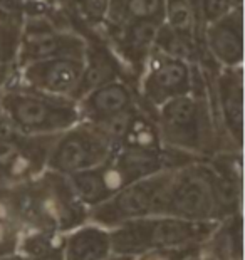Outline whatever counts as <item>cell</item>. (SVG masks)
Returning <instances> with one entry per match:
<instances>
[{
	"mask_svg": "<svg viewBox=\"0 0 245 260\" xmlns=\"http://www.w3.org/2000/svg\"><path fill=\"white\" fill-rule=\"evenodd\" d=\"M165 215L195 222H208L219 215L213 198V170L188 165L173 171L166 191Z\"/></svg>",
	"mask_w": 245,
	"mask_h": 260,
	"instance_id": "7",
	"label": "cell"
},
{
	"mask_svg": "<svg viewBox=\"0 0 245 260\" xmlns=\"http://www.w3.org/2000/svg\"><path fill=\"white\" fill-rule=\"evenodd\" d=\"M0 111L25 136H52L81 121L77 103L25 87L7 89L0 96Z\"/></svg>",
	"mask_w": 245,
	"mask_h": 260,
	"instance_id": "2",
	"label": "cell"
},
{
	"mask_svg": "<svg viewBox=\"0 0 245 260\" xmlns=\"http://www.w3.org/2000/svg\"><path fill=\"white\" fill-rule=\"evenodd\" d=\"M122 2V0H111V7H116V5H119ZM109 7V9H111Z\"/></svg>",
	"mask_w": 245,
	"mask_h": 260,
	"instance_id": "22",
	"label": "cell"
},
{
	"mask_svg": "<svg viewBox=\"0 0 245 260\" xmlns=\"http://www.w3.org/2000/svg\"><path fill=\"white\" fill-rule=\"evenodd\" d=\"M109 232L99 226H82L66 239L64 260H108L111 257Z\"/></svg>",
	"mask_w": 245,
	"mask_h": 260,
	"instance_id": "14",
	"label": "cell"
},
{
	"mask_svg": "<svg viewBox=\"0 0 245 260\" xmlns=\"http://www.w3.org/2000/svg\"><path fill=\"white\" fill-rule=\"evenodd\" d=\"M111 0H72L66 9L72 29L79 34H91V32L103 30L108 20Z\"/></svg>",
	"mask_w": 245,
	"mask_h": 260,
	"instance_id": "17",
	"label": "cell"
},
{
	"mask_svg": "<svg viewBox=\"0 0 245 260\" xmlns=\"http://www.w3.org/2000/svg\"><path fill=\"white\" fill-rule=\"evenodd\" d=\"M205 99V91L195 89L185 96L170 99L155 111L158 136L166 145L180 151L203 149L208 133Z\"/></svg>",
	"mask_w": 245,
	"mask_h": 260,
	"instance_id": "5",
	"label": "cell"
},
{
	"mask_svg": "<svg viewBox=\"0 0 245 260\" xmlns=\"http://www.w3.org/2000/svg\"><path fill=\"white\" fill-rule=\"evenodd\" d=\"M72 0H47V4L51 5L52 9H57V10H66L71 5Z\"/></svg>",
	"mask_w": 245,
	"mask_h": 260,
	"instance_id": "20",
	"label": "cell"
},
{
	"mask_svg": "<svg viewBox=\"0 0 245 260\" xmlns=\"http://www.w3.org/2000/svg\"><path fill=\"white\" fill-rule=\"evenodd\" d=\"M51 9V7H49ZM86 37L77 30L66 29L46 14H34L22 17L19 52L15 69L37 60L52 57H77L84 59Z\"/></svg>",
	"mask_w": 245,
	"mask_h": 260,
	"instance_id": "4",
	"label": "cell"
},
{
	"mask_svg": "<svg viewBox=\"0 0 245 260\" xmlns=\"http://www.w3.org/2000/svg\"><path fill=\"white\" fill-rule=\"evenodd\" d=\"M133 106H136L135 91L125 79H116L99 86L77 101L81 119L89 123H101Z\"/></svg>",
	"mask_w": 245,
	"mask_h": 260,
	"instance_id": "13",
	"label": "cell"
},
{
	"mask_svg": "<svg viewBox=\"0 0 245 260\" xmlns=\"http://www.w3.org/2000/svg\"><path fill=\"white\" fill-rule=\"evenodd\" d=\"M188 2H190L193 7L197 9V12H198V2H200V0H188Z\"/></svg>",
	"mask_w": 245,
	"mask_h": 260,
	"instance_id": "21",
	"label": "cell"
},
{
	"mask_svg": "<svg viewBox=\"0 0 245 260\" xmlns=\"http://www.w3.org/2000/svg\"><path fill=\"white\" fill-rule=\"evenodd\" d=\"M163 24L171 30L193 36L202 41V24L198 12L188 0H165Z\"/></svg>",
	"mask_w": 245,
	"mask_h": 260,
	"instance_id": "18",
	"label": "cell"
},
{
	"mask_svg": "<svg viewBox=\"0 0 245 260\" xmlns=\"http://www.w3.org/2000/svg\"><path fill=\"white\" fill-rule=\"evenodd\" d=\"M198 69L200 66L165 56L153 49L138 81V92L143 104L151 111H157L170 99L198 89Z\"/></svg>",
	"mask_w": 245,
	"mask_h": 260,
	"instance_id": "8",
	"label": "cell"
},
{
	"mask_svg": "<svg viewBox=\"0 0 245 260\" xmlns=\"http://www.w3.org/2000/svg\"><path fill=\"white\" fill-rule=\"evenodd\" d=\"M22 17L0 14V66H14L19 52Z\"/></svg>",
	"mask_w": 245,
	"mask_h": 260,
	"instance_id": "19",
	"label": "cell"
},
{
	"mask_svg": "<svg viewBox=\"0 0 245 260\" xmlns=\"http://www.w3.org/2000/svg\"><path fill=\"white\" fill-rule=\"evenodd\" d=\"M219 109L228 135L242 148L243 138V66L217 68L213 74Z\"/></svg>",
	"mask_w": 245,
	"mask_h": 260,
	"instance_id": "12",
	"label": "cell"
},
{
	"mask_svg": "<svg viewBox=\"0 0 245 260\" xmlns=\"http://www.w3.org/2000/svg\"><path fill=\"white\" fill-rule=\"evenodd\" d=\"M82 69L84 59L77 57H52L17 68L22 87L68 99L74 98Z\"/></svg>",
	"mask_w": 245,
	"mask_h": 260,
	"instance_id": "9",
	"label": "cell"
},
{
	"mask_svg": "<svg viewBox=\"0 0 245 260\" xmlns=\"http://www.w3.org/2000/svg\"><path fill=\"white\" fill-rule=\"evenodd\" d=\"M173 171H158L148 178L119 188L108 200L96 205L93 218L106 226H118L130 220L165 215V200Z\"/></svg>",
	"mask_w": 245,
	"mask_h": 260,
	"instance_id": "3",
	"label": "cell"
},
{
	"mask_svg": "<svg viewBox=\"0 0 245 260\" xmlns=\"http://www.w3.org/2000/svg\"><path fill=\"white\" fill-rule=\"evenodd\" d=\"M133 257H119V258H114V260H131Z\"/></svg>",
	"mask_w": 245,
	"mask_h": 260,
	"instance_id": "23",
	"label": "cell"
},
{
	"mask_svg": "<svg viewBox=\"0 0 245 260\" xmlns=\"http://www.w3.org/2000/svg\"><path fill=\"white\" fill-rule=\"evenodd\" d=\"M114 145L94 123L79 121L57 136L49 151L47 167L54 173L69 176L101 167L113 153Z\"/></svg>",
	"mask_w": 245,
	"mask_h": 260,
	"instance_id": "6",
	"label": "cell"
},
{
	"mask_svg": "<svg viewBox=\"0 0 245 260\" xmlns=\"http://www.w3.org/2000/svg\"><path fill=\"white\" fill-rule=\"evenodd\" d=\"M163 15L165 0H122L119 5L109 9L103 30L118 29L133 20H155L163 24Z\"/></svg>",
	"mask_w": 245,
	"mask_h": 260,
	"instance_id": "16",
	"label": "cell"
},
{
	"mask_svg": "<svg viewBox=\"0 0 245 260\" xmlns=\"http://www.w3.org/2000/svg\"><path fill=\"white\" fill-rule=\"evenodd\" d=\"M68 181L77 200L84 205H93V207L108 200L116 191V186L111 180L106 163H103L101 167L69 175Z\"/></svg>",
	"mask_w": 245,
	"mask_h": 260,
	"instance_id": "15",
	"label": "cell"
},
{
	"mask_svg": "<svg viewBox=\"0 0 245 260\" xmlns=\"http://www.w3.org/2000/svg\"><path fill=\"white\" fill-rule=\"evenodd\" d=\"M202 44L219 68L243 66V9H233L219 20L203 25Z\"/></svg>",
	"mask_w": 245,
	"mask_h": 260,
	"instance_id": "10",
	"label": "cell"
},
{
	"mask_svg": "<svg viewBox=\"0 0 245 260\" xmlns=\"http://www.w3.org/2000/svg\"><path fill=\"white\" fill-rule=\"evenodd\" d=\"M82 36L86 37L84 69H82L79 86H77L74 98H72L74 103L99 86L108 84V82L116 79H125V71H122L119 59L116 57L114 51L106 42V39L96 32Z\"/></svg>",
	"mask_w": 245,
	"mask_h": 260,
	"instance_id": "11",
	"label": "cell"
},
{
	"mask_svg": "<svg viewBox=\"0 0 245 260\" xmlns=\"http://www.w3.org/2000/svg\"><path fill=\"white\" fill-rule=\"evenodd\" d=\"M213 223L168 215L130 220L109 232L111 252L119 257L144 255L149 250H176L207 239Z\"/></svg>",
	"mask_w": 245,
	"mask_h": 260,
	"instance_id": "1",
	"label": "cell"
}]
</instances>
